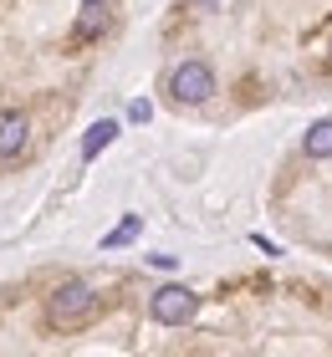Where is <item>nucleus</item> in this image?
I'll return each mask as SVG.
<instances>
[{
	"instance_id": "1",
	"label": "nucleus",
	"mask_w": 332,
	"mask_h": 357,
	"mask_svg": "<svg viewBox=\"0 0 332 357\" xmlns=\"http://www.w3.org/2000/svg\"><path fill=\"white\" fill-rule=\"evenodd\" d=\"M46 317H52V327H62V332L87 327V321L97 317V291L87 281H62L52 291V301H46Z\"/></svg>"
},
{
	"instance_id": "2",
	"label": "nucleus",
	"mask_w": 332,
	"mask_h": 357,
	"mask_svg": "<svg viewBox=\"0 0 332 357\" xmlns=\"http://www.w3.org/2000/svg\"><path fill=\"white\" fill-rule=\"evenodd\" d=\"M194 312H199V296L189 286H159L154 296H148V317H154L159 327H185Z\"/></svg>"
},
{
	"instance_id": "3",
	"label": "nucleus",
	"mask_w": 332,
	"mask_h": 357,
	"mask_svg": "<svg viewBox=\"0 0 332 357\" xmlns=\"http://www.w3.org/2000/svg\"><path fill=\"white\" fill-rule=\"evenodd\" d=\"M169 92H174L179 107H199V102H210V92H215V72L205 61H185V67H174Z\"/></svg>"
},
{
	"instance_id": "4",
	"label": "nucleus",
	"mask_w": 332,
	"mask_h": 357,
	"mask_svg": "<svg viewBox=\"0 0 332 357\" xmlns=\"http://www.w3.org/2000/svg\"><path fill=\"white\" fill-rule=\"evenodd\" d=\"M26 138H31V123L21 112H0V158H15L26 149Z\"/></svg>"
},
{
	"instance_id": "5",
	"label": "nucleus",
	"mask_w": 332,
	"mask_h": 357,
	"mask_svg": "<svg viewBox=\"0 0 332 357\" xmlns=\"http://www.w3.org/2000/svg\"><path fill=\"white\" fill-rule=\"evenodd\" d=\"M113 138H118V123H113V118L92 123V128H87V138H82V158H97V153H103Z\"/></svg>"
},
{
	"instance_id": "6",
	"label": "nucleus",
	"mask_w": 332,
	"mask_h": 357,
	"mask_svg": "<svg viewBox=\"0 0 332 357\" xmlns=\"http://www.w3.org/2000/svg\"><path fill=\"white\" fill-rule=\"evenodd\" d=\"M302 149H307V158H332V118H327V123H312V128H307Z\"/></svg>"
},
{
	"instance_id": "7",
	"label": "nucleus",
	"mask_w": 332,
	"mask_h": 357,
	"mask_svg": "<svg viewBox=\"0 0 332 357\" xmlns=\"http://www.w3.org/2000/svg\"><path fill=\"white\" fill-rule=\"evenodd\" d=\"M138 230H143V220H138V215H128V220H123L113 235H103V250H118V245H128V240L138 235Z\"/></svg>"
},
{
	"instance_id": "8",
	"label": "nucleus",
	"mask_w": 332,
	"mask_h": 357,
	"mask_svg": "<svg viewBox=\"0 0 332 357\" xmlns=\"http://www.w3.org/2000/svg\"><path fill=\"white\" fill-rule=\"evenodd\" d=\"M108 26V15H103V6H87V15L77 21V41H87V36H97V31Z\"/></svg>"
},
{
	"instance_id": "9",
	"label": "nucleus",
	"mask_w": 332,
	"mask_h": 357,
	"mask_svg": "<svg viewBox=\"0 0 332 357\" xmlns=\"http://www.w3.org/2000/svg\"><path fill=\"white\" fill-rule=\"evenodd\" d=\"M128 118H133V123H148V118H154V107H148L143 97H133V102H128Z\"/></svg>"
},
{
	"instance_id": "10",
	"label": "nucleus",
	"mask_w": 332,
	"mask_h": 357,
	"mask_svg": "<svg viewBox=\"0 0 332 357\" xmlns=\"http://www.w3.org/2000/svg\"><path fill=\"white\" fill-rule=\"evenodd\" d=\"M199 10H225V0H194Z\"/></svg>"
},
{
	"instance_id": "11",
	"label": "nucleus",
	"mask_w": 332,
	"mask_h": 357,
	"mask_svg": "<svg viewBox=\"0 0 332 357\" xmlns=\"http://www.w3.org/2000/svg\"><path fill=\"white\" fill-rule=\"evenodd\" d=\"M87 6H103V0H87Z\"/></svg>"
}]
</instances>
